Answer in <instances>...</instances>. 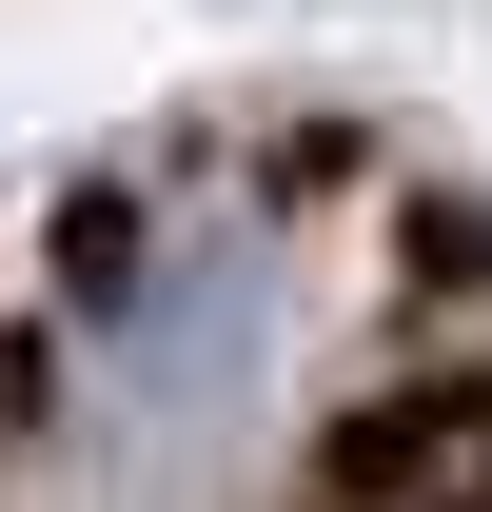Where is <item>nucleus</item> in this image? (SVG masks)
<instances>
[{
  "mask_svg": "<svg viewBox=\"0 0 492 512\" xmlns=\"http://www.w3.org/2000/svg\"><path fill=\"white\" fill-rule=\"evenodd\" d=\"M492 493V394H414L394 434H335V512H433Z\"/></svg>",
  "mask_w": 492,
  "mask_h": 512,
  "instance_id": "nucleus-2",
  "label": "nucleus"
},
{
  "mask_svg": "<svg viewBox=\"0 0 492 512\" xmlns=\"http://www.w3.org/2000/svg\"><path fill=\"white\" fill-rule=\"evenodd\" d=\"M276 375V256L256 237H158L99 276V414L138 453H217Z\"/></svg>",
  "mask_w": 492,
  "mask_h": 512,
  "instance_id": "nucleus-1",
  "label": "nucleus"
}]
</instances>
